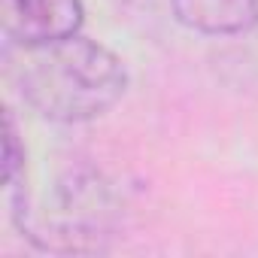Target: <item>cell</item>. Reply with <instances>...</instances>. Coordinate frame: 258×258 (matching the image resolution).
<instances>
[{
	"instance_id": "cell-1",
	"label": "cell",
	"mask_w": 258,
	"mask_h": 258,
	"mask_svg": "<svg viewBox=\"0 0 258 258\" xmlns=\"http://www.w3.org/2000/svg\"><path fill=\"white\" fill-rule=\"evenodd\" d=\"M7 55L16 58L10 64V76L16 79L25 103L58 124L100 118L127 88L124 61L103 43L82 34L28 49L7 46Z\"/></svg>"
},
{
	"instance_id": "cell-2",
	"label": "cell",
	"mask_w": 258,
	"mask_h": 258,
	"mask_svg": "<svg viewBox=\"0 0 258 258\" xmlns=\"http://www.w3.org/2000/svg\"><path fill=\"white\" fill-rule=\"evenodd\" d=\"M22 237L46 252H100L112 237V201L94 179H67L49 207L19 204L10 210Z\"/></svg>"
},
{
	"instance_id": "cell-3",
	"label": "cell",
	"mask_w": 258,
	"mask_h": 258,
	"mask_svg": "<svg viewBox=\"0 0 258 258\" xmlns=\"http://www.w3.org/2000/svg\"><path fill=\"white\" fill-rule=\"evenodd\" d=\"M82 0H0V31L10 49L43 46L79 34Z\"/></svg>"
},
{
	"instance_id": "cell-4",
	"label": "cell",
	"mask_w": 258,
	"mask_h": 258,
	"mask_svg": "<svg viewBox=\"0 0 258 258\" xmlns=\"http://www.w3.org/2000/svg\"><path fill=\"white\" fill-rule=\"evenodd\" d=\"M182 28L204 37H234L258 25V0H170Z\"/></svg>"
},
{
	"instance_id": "cell-5",
	"label": "cell",
	"mask_w": 258,
	"mask_h": 258,
	"mask_svg": "<svg viewBox=\"0 0 258 258\" xmlns=\"http://www.w3.org/2000/svg\"><path fill=\"white\" fill-rule=\"evenodd\" d=\"M0 140H4V161H0V170H4V185H7V195L10 191H19L25 182V146L19 140V131H16V121L13 115L7 112L4 115V134H0Z\"/></svg>"
}]
</instances>
